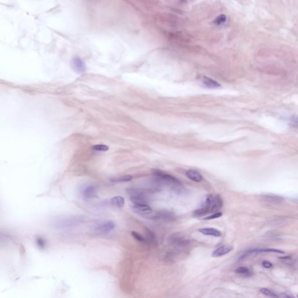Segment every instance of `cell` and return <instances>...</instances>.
<instances>
[{
	"label": "cell",
	"mask_w": 298,
	"mask_h": 298,
	"mask_svg": "<svg viewBox=\"0 0 298 298\" xmlns=\"http://www.w3.org/2000/svg\"><path fill=\"white\" fill-rule=\"evenodd\" d=\"M157 183L161 185H172L174 186L181 185L180 181L175 177L159 170H153Z\"/></svg>",
	"instance_id": "obj_1"
},
{
	"label": "cell",
	"mask_w": 298,
	"mask_h": 298,
	"mask_svg": "<svg viewBox=\"0 0 298 298\" xmlns=\"http://www.w3.org/2000/svg\"><path fill=\"white\" fill-rule=\"evenodd\" d=\"M72 66L73 70L78 73H85L86 70V66L85 62L79 57H75L73 58Z\"/></svg>",
	"instance_id": "obj_2"
},
{
	"label": "cell",
	"mask_w": 298,
	"mask_h": 298,
	"mask_svg": "<svg viewBox=\"0 0 298 298\" xmlns=\"http://www.w3.org/2000/svg\"><path fill=\"white\" fill-rule=\"evenodd\" d=\"M115 227V225L114 222H112L111 221H108L103 222V223L99 224L95 229H96V231H97L100 233H108L111 232L112 230H114Z\"/></svg>",
	"instance_id": "obj_3"
},
{
	"label": "cell",
	"mask_w": 298,
	"mask_h": 298,
	"mask_svg": "<svg viewBox=\"0 0 298 298\" xmlns=\"http://www.w3.org/2000/svg\"><path fill=\"white\" fill-rule=\"evenodd\" d=\"M126 192L130 197H140L147 199H148V195L152 193V191L136 188H128L126 189Z\"/></svg>",
	"instance_id": "obj_4"
},
{
	"label": "cell",
	"mask_w": 298,
	"mask_h": 298,
	"mask_svg": "<svg viewBox=\"0 0 298 298\" xmlns=\"http://www.w3.org/2000/svg\"><path fill=\"white\" fill-rule=\"evenodd\" d=\"M233 247L228 245L221 246L217 248L212 253V256L214 257H219L227 254L233 250Z\"/></svg>",
	"instance_id": "obj_5"
},
{
	"label": "cell",
	"mask_w": 298,
	"mask_h": 298,
	"mask_svg": "<svg viewBox=\"0 0 298 298\" xmlns=\"http://www.w3.org/2000/svg\"><path fill=\"white\" fill-rule=\"evenodd\" d=\"M132 211L139 214H150L152 212V209L147 204H133L132 207Z\"/></svg>",
	"instance_id": "obj_6"
},
{
	"label": "cell",
	"mask_w": 298,
	"mask_h": 298,
	"mask_svg": "<svg viewBox=\"0 0 298 298\" xmlns=\"http://www.w3.org/2000/svg\"><path fill=\"white\" fill-rule=\"evenodd\" d=\"M97 188L93 185H89L86 186L82 192L83 197L86 199H93L97 196Z\"/></svg>",
	"instance_id": "obj_7"
},
{
	"label": "cell",
	"mask_w": 298,
	"mask_h": 298,
	"mask_svg": "<svg viewBox=\"0 0 298 298\" xmlns=\"http://www.w3.org/2000/svg\"><path fill=\"white\" fill-rule=\"evenodd\" d=\"M199 231L204 235H209L215 237H220L222 233L219 230L214 228H202L199 229Z\"/></svg>",
	"instance_id": "obj_8"
},
{
	"label": "cell",
	"mask_w": 298,
	"mask_h": 298,
	"mask_svg": "<svg viewBox=\"0 0 298 298\" xmlns=\"http://www.w3.org/2000/svg\"><path fill=\"white\" fill-rule=\"evenodd\" d=\"M186 176L189 179L196 182H200L203 179V176L202 175V174L199 172L193 170L187 171L186 173Z\"/></svg>",
	"instance_id": "obj_9"
},
{
	"label": "cell",
	"mask_w": 298,
	"mask_h": 298,
	"mask_svg": "<svg viewBox=\"0 0 298 298\" xmlns=\"http://www.w3.org/2000/svg\"><path fill=\"white\" fill-rule=\"evenodd\" d=\"M223 206V201L221 197L217 194L214 197V202L211 209V211L212 213L219 212Z\"/></svg>",
	"instance_id": "obj_10"
},
{
	"label": "cell",
	"mask_w": 298,
	"mask_h": 298,
	"mask_svg": "<svg viewBox=\"0 0 298 298\" xmlns=\"http://www.w3.org/2000/svg\"><path fill=\"white\" fill-rule=\"evenodd\" d=\"M174 217V214L172 213L170 211H160L156 214V215L154 216V219H159V220H171Z\"/></svg>",
	"instance_id": "obj_11"
},
{
	"label": "cell",
	"mask_w": 298,
	"mask_h": 298,
	"mask_svg": "<svg viewBox=\"0 0 298 298\" xmlns=\"http://www.w3.org/2000/svg\"><path fill=\"white\" fill-rule=\"evenodd\" d=\"M110 203L112 206L121 208L125 204V199L123 196H117L111 198L110 199Z\"/></svg>",
	"instance_id": "obj_12"
},
{
	"label": "cell",
	"mask_w": 298,
	"mask_h": 298,
	"mask_svg": "<svg viewBox=\"0 0 298 298\" xmlns=\"http://www.w3.org/2000/svg\"><path fill=\"white\" fill-rule=\"evenodd\" d=\"M203 83L207 88H220L221 86L217 82L208 77H204Z\"/></svg>",
	"instance_id": "obj_13"
},
{
	"label": "cell",
	"mask_w": 298,
	"mask_h": 298,
	"mask_svg": "<svg viewBox=\"0 0 298 298\" xmlns=\"http://www.w3.org/2000/svg\"><path fill=\"white\" fill-rule=\"evenodd\" d=\"M235 273L244 277H250L252 275L250 270L246 267H239L237 268L235 270Z\"/></svg>",
	"instance_id": "obj_14"
},
{
	"label": "cell",
	"mask_w": 298,
	"mask_h": 298,
	"mask_svg": "<svg viewBox=\"0 0 298 298\" xmlns=\"http://www.w3.org/2000/svg\"><path fill=\"white\" fill-rule=\"evenodd\" d=\"M133 178V176L130 175H128L122 176L120 177H117V178H113L110 179V181L111 182H115V183H118V182H126L131 181Z\"/></svg>",
	"instance_id": "obj_15"
},
{
	"label": "cell",
	"mask_w": 298,
	"mask_h": 298,
	"mask_svg": "<svg viewBox=\"0 0 298 298\" xmlns=\"http://www.w3.org/2000/svg\"><path fill=\"white\" fill-rule=\"evenodd\" d=\"M211 210L209 208L205 207H202L201 208L197 209L193 212V215L194 217H202L203 215H205L207 214Z\"/></svg>",
	"instance_id": "obj_16"
},
{
	"label": "cell",
	"mask_w": 298,
	"mask_h": 298,
	"mask_svg": "<svg viewBox=\"0 0 298 298\" xmlns=\"http://www.w3.org/2000/svg\"><path fill=\"white\" fill-rule=\"evenodd\" d=\"M130 200L133 204H147L149 200L147 198L140 197H130Z\"/></svg>",
	"instance_id": "obj_17"
},
{
	"label": "cell",
	"mask_w": 298,
	"mask_h": 298,
	"mask_svg": "<svg viewBox=\"0 0 298 298\" xmlns=\"http://www.w3.org/2000/svg\"><path fill=\"white\" fill-rule=\"evenodd\" d=\"M146 229V242L147 243H154L156 239V236L153 232H152L151 230H150L148 228H145Z\"/></svg>",
	"instance_id": "obj_18"
},
{
	"label": "cell",
	"mask_w": 298,
	"mask_h": 298,
	"mask_svg": "<svg viewBox=\"0 0 298 298\" xmlns=\"http://www.w3.org/2000/svg\"><path fill=\"white\" fill-rule=\"evenodd\" d=\"M263 197L264 200L270 202H279L283 199L282 197L276 195H265Z\"/></svg>",
	"instance_id": "obj_19"
},
{
	"label": "cell",
	"mask_w": 298,
	"mask_h": 298,
	"mask_svg": "<svg viewBox=\"0 0 298 298\" xmlns=\"http://www.w3.org/2000/svg\"><path fill=\"white\" fill-rule=\"evenodd\" d=\"M214 202V198L212 196V194H208L206 196V200H205V202H204V203L203 204V206H202V207H205L209 208V209H210L211 210V207H212V206L213 205Z\"/></svg>",
	"instance_id": "obj_20"
},
{
	"label": "cell",
	"mask_w": 298,
	"mask_h": 298,
	"mask_svg": "<svg viewBox=\"0 0 298 298\" xmlns=\"http://www.w3.org/2000/svg\"><path fill=\"white\" fill-rule=\"evenodd\" d=\"M260 291L262 294H263V295H264L267 297H271V298H278V297H280L279 295H277L276 294H275L274 292H273L271 290L267 289V288H261L260 289Z\"/></svg>",
	"instance_id": "obj_21"
},
{
	"label": "cell",
	"mask_w": 298,
	"mask_h": 298,
	"mask_svg": "<svg viewBox=\"0 0 298 298\" xmlns=\"http://www.w3.org/2000/svg\"><path fill=\"white\" fill-rule=\"evenodd\" d=\"M226 20H227V17L225 15H220L214 20L213 23L214 25L217 26H221L224 24Z\"/></svg>",
	"instance_id": "obj_22"
},
{
	"label": "cell",
	"mask_w": 298,
	"mask_h": 298,
	"mask_svg": "<svg viewBox=\"0 0 298 298\" xmlns=\"http://www.w3.org/2000/svg\"><path fill=\"white\" fill-rule=\"evenodd\" d=\"M131 234L132 236L138 241L141 242V243H147L146 242V239L144 236H143L139 233L135 232V231H132L131 232Z\"/></svg>",
	"instance_id": "obj_23"
},
{
	"label": "cell",
	"mask_w": 298,
	"mask_h": 298,
	"mask_svg": "<svg viewBox=\"0 0 298 298\" xmlns=\"http://www.w3.org/2000/svg\"><path fill=\"white\" fill-rule=\"evenodd\" d=\"M93 149L97 152H106L108 150L109 147L105 144H96L93 146Z\"/></svg>",
	"instance_id": "obj_24"
},
{
	"label": "cell",
	"mask_w": 298,
	"mask_h": 298,
	"mask_svg": "<svg viewBox=\"0 0 298 298\" xmlns=\"http://www.w3.org/2000/svg\"><path fill=\"white\" fill-rule=\"evenodd\" d=\"M223 215V213L221 212H214V213H212V214H211L210 215L204 218L203 220H213V219H215V218H219L220 217H221Z\"/></svg>",
	"instance_id": "obj_25"
},
{
	"label": "cell",
	"mask_w": 298,
	"mask_h": 298,
	"mask_svg": "<svg viewBox=\"0 0 298 298\" xmlns=\"http://www.w3.org/2000/svg\"><path fill=\"white\" fill-rule=\"evenodd\" d=\"M36 244L40 249H44L46 245V241L41 238H38L36 239Z\"/></svg>",
	"instance_id": "obj_26"
},
{
	"label": "cell",
	"mask_w": 298,
	"mask_h": 298,
	"mask_svg": "<svg viewBox=\"0 0 298 298\" xmlns=\"http://www.w3.org/2000/svg\"><path fill=\"white\" fill-rule=\"evenodd\" d=\"M262 265H263L264 267H265V268H271L273 266V264L270 263L268 261H265H265H263V262H262Z\"/></svg>",
	"instance_id": "obj_27"
},
{
	"label": "cell",
	"mask_w": 298,
	"mask_h": 298,
	"mask_svg": "<svg viewBox=\"0 0 298 298\" xmlns=\"http://www.w3.org/2000/svg\"><path fill=\"white\" fill-rule=\"evenodd\" d=\"M291 123H292L294 126H298V118H294L293 119H292V122H291Z\"/></svg>",
	"instance_id": "obj_28"
},
{
	"label": "cell",
	"mask_w": 298,
	"mask_h": 298,
	"mask_svg": "<svg viewBox=\"0 0 298 298\" xmlns=\"http://www.w3.org/2000/svg\"><path fill=\"white\" fill-rule=\"evenodd\" d=\"M181 1H185V0H181Z\"/></svg>",
	"instance_id": "obj_29"
},
{
	"label": "cell",
	"mask_w": 298,
	"mask_h": 298,
	"mask_svg": "<svg viewBox=\"0 0 298 298\" xmlns=\"http://www.w3.org/2000/svg\"></svg>",
	"instance_id": "obj_30"
}]
</instances>
